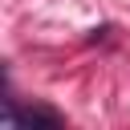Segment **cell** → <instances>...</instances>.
<instances>
[{"label":"cell","mask_w":130,"mask_h":130,"mask_svg":"<svg viewBox=\"0 0 130 130\" xmlns=\"http://www.w3.org/2000/svg\"><path fill=\"white\" fill-rule=\"evenodd\" d=\"M4 122L12 126V122H24V126H61V114H53V110H45V106H32V110H16V106H8L4 110Z\"/></svg>","instance_id":"obj_1"}]
</instances>
